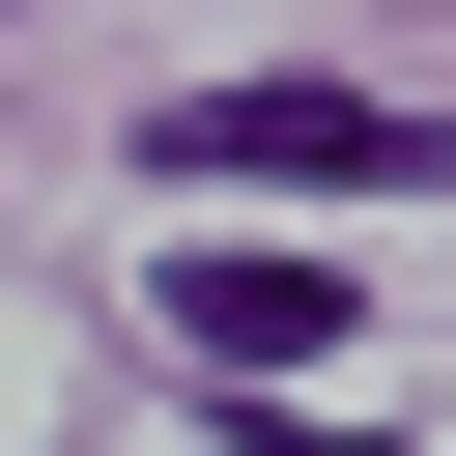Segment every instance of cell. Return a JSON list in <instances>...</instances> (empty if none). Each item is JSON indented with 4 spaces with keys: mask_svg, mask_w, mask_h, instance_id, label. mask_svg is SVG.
<instances>
[{
    "mask_svg": "<svg viewBox=\"0 0 456 456\" xmlns=\"http://www.w3.org/2000/svg\"><path fill=\"white\" fill-rule=\"evenodd\" d=\"M171 171H285V200H399V171H456V114H370V86H200V114H171Z\"/></svg>",
    "mask_w": 456,
    "mask_h": 456,
    "instance_id": "cell-1",
    "label": "cell"
},
{
    "mask_svg": "<svg viewBox=\"0 0 456 456\" xmlns=\"http://www.w3.org/2000/svg\"><path fill=\"white\" fill-rule=\"evenodd\" d=\"M171 342H200V370H228V399H285V370H342V342H370V314H342V285H314V256H171Z\"/></svg>",
    "mask_w": 456,
    "mask_h": 456,
    "instance_id": "cell-2",
    "label": "cell"
},
{
    "mask_svg": "<svg viewBox=\"0 0 456 456\" xmlns=\"http://www.w3.org/2000/svg\"><path fill=\"white\" fill-rule=\"evenodd\" d=\"M256 456H370V428H285V399H256Z\"/></svg>",
    "mask_w": 456,
    "mask_h": 456,
    "instance_id": "cell-3",
    "label": "cell"
}]
</instances>
